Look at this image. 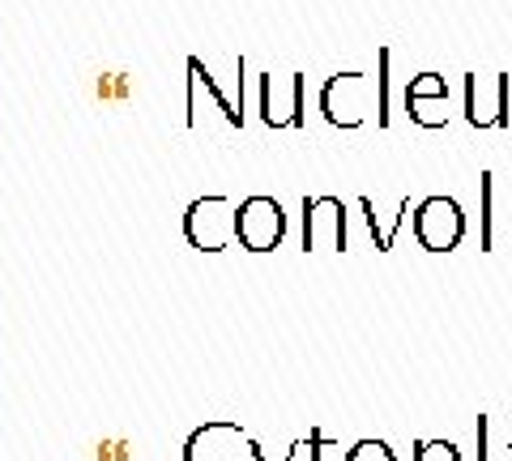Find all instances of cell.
I'll return each instance as SVG.
<instances>
[{"instance_id": "5b68a950", "label": "cell", "mask_w": 512, "mask_h": 461, "mask_svg": "<svg viewBox=\"0 0 512 461\" xmlns=\"http://www.w3.org/2000/svg\"><path fill=\"white\" fill-rule=\"evenodd\" d=\"M346 252V205L342 197H303V252Z\"/></svg>"}, {"instance_id": "9c48e42d", "label": "cell", "mask_w": 512, "mask_h": 461, "mask_svg": "<svg viewBox=\"0 0 512 461\" xmlns=\"http://www.w3.org/2000/svg\"><path fill=\"white\" fill-rule=\"evenodd\" d=\"M188 73H192V82H197V86H205V90H210V99L218 103V111H222V120H227V124H231V129H244V111H239V107H235V103L227 99V94H222V90H218V82H214V73H210V69H205V65H201V60H197V56H192V60H188Z\"/></svg>"}, {"instance_id": "ba28073f", "label": "cell", "mask_w": 512, "mask_h": 461, "mask_svg": "<svg viewBox=\"0 0 512 461\" xmlns=\"http://www.w3.org/2000/svg\"><path fill=\"white\" fill-rule=\"evenodd\" d=\"M261 116H265L269 129H299V124H303V73H291L286 103L278 94V77L274 73L261 77Z\"/></svg>"}, {"instance_id": "52a82bcc", "label": "cell", "mask_w": 512, "mask_h": 461, "mask_svg": "<svg viewBox=\"0 0 512 461\" xmlns=\"http://www.w3.org/2000/svg\"><path fill=\"white\" fill-rule=\"evenodd\" d=\"M508 82V73H495V82L466 73V120L474 129H504L508 124Z\"/></svg>"}, {"instance_id": "7c38bea8", "label": "cell", "mask_w": 512, "mask_h": 461, "mask_svg": "<svg viewBox=\"0 0 512 461\" xmlns=\"http://www.w3.org/2000/svg\"><path fill=\"white\" fill-rule=\"evenodd\" d=\"M346 461H397V453H393L384 440H372V436H367V440H355V444H350V449H346Z\"/></svg>"}, {"instance_id": "7a4b0ae2", "label": "cell", "mask_w": 512, "mask_h": 461, "mask_svg": "<svg viewBox=\"0 0 512 461\" xmlns=\"http://www.w3.org/2000/svg\"><path fill=\"white\" fill-rule=\"evenodd\" d=\"M184 235L197 252H222L235 244V201L231 197H197L184 210Z\"/></svg>"}, {"instance_id": "6da1fadb", "label": "cell", "mask_w": 512, "mask_h": 461, "mask_svg": "<svg viewBox=\"0 0 512 461\" xmlns=\"http://www.w3.org/2000/svg\"><path fill=\"white\" fill-rule=\"evenodd\" d=\"M184 461H265V449L235 419H205L184 440Z\"/></svg>"}, {"instance_id": "30bf717a", "label": "cell", "mask_w": 512, "mask_h": 461, "mask_svg": "<svg viewBox=\"0 0 512 461\" xmlns=\"http://www.w3.org/2000/svg\"><path fill=\"white\" fill-rule=\"evenodd\" d=\"M389 60L393 47H380V73H376V124L389 129Z\"/></svg>"}, {"instance_id": "8fae6325", "label": "cell", "mask_w": 512, "mask_h": 461, "mask_svg": "<svg viewBox=\"0 0 512 461\" xmlns=\"http://www.w3.org/2000/svg\"><path fill=\"white\" fill-rule=\"evenodd\" d=\"M414 461H461L453 440H414Z\"/></svg>"}, {"instance_id": "277c9868", "label": "cell", "mask_w": 512, "mask_h": 461, "mask_svg": "<svg viewBox=\"0 0 512 461\" xmlns=\"http://www.w3.org/2000/svg\"><path fill=\"white\" fill-rule=\"evenodd\" d=\"M466 235V214L453 197H423L414 205V240L427 252H453Z\"/></svg>"}, {"instance_id": "8992f818", "label": "cell", "mask_w": 512, "mask_h": 461, "mask_svg": "<svg viewBox=\"0 0 512 461\" xmlns=\"http://www.w3.org/2000/svg\"><path fill=\"white\" fill-rule=\"evenodd\" d=\"M320 111L338 129H359L367 120V73L350 69V73L329 77L325 90H320Z\"/></svg>"}, {"instance_id": "3957f363", "label": "cell", "mask_w": 512, "mask_h": 461, "mask_svg": "<svg viewBox=\"0 0 512 461\" xmlns=\"http://www.w3.org/2000/svg\"><path fill=\"white\" fill-rule=\"evenodd\" d=\"M235 240L248 252H274L286 240V210L278 197H244L235 205Z\"/></svg>"}, {"instance_id": "5bb4252c", "label": "cell", "mask_w": 512, "mask_h": 461, "mask_svg": "<svg viewBox=\"0 0 512 461\" xmlns=\"http://www.w3.org/2000/svg\"><path fill=\"white\" fill-rule=\"evenodd\" d=\"M478 188H483V252H491V244H495V235H491V188H495V176L491 171L478 176Z\"/></svg>"}, {"instance_id": "4fadbf2b", "label": "cell", "mask_w": 512, "mask_h": 461, "mask_svg": "<svg viewBox=\"0 0 512 461\" xmlns=\"http://www.w3.org/2000/svg\"><path fill=\"white\" fill-rule=\"evenodd\" d=\"M308 449H312L308 461H346L342 444H333L325 432H320V427H312V432H308Z\"/></svg>"}]
</instances>
